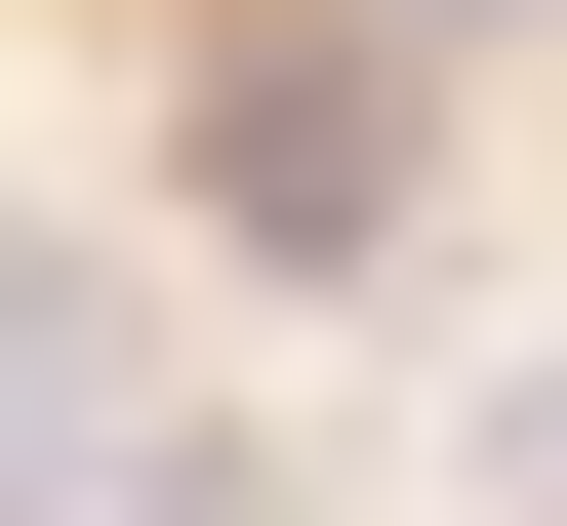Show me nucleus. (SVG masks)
<instances>
[{"label":"nucleus","instance_id":"1","mask_svg":"<svg viewBox=\"0 0 567 526\" xmlns=\"http://www.w3.org/2000/svg\"><path fill=\"white\" fill-rule=\"evenodd\" d=\"M0 526H244V445L122 405V244L82 203H0Z\"/></svg>","mask_w":567,"mask_h":526},{"label":"nucleus","instance_id":"2","mask_svg":"<svg viewBox=\"0 0 567 526\" xmlns=\"http://www.w3.org/2000/svg\"><path fill=\"white\" fill-rule=\"evenodd\" d=\"M203 244H284V283L405 244V41H365V0H284L244 82H203Z\"/></svg>","mask_w":567,"mask_h":526},{"label":"nucleus","instance_id":"3","mask_svg":"<svg viewBox=\"0 0 567 526\" xmlns=\"http://www.w3.org/2000/svg\"><path fill=\"white\" fill-rule=\"evenodd\" d=\"M446 526H567V364H486V405H446Z\"/></svg>","mask_w":567,"mask_h":526}]
</instances>
